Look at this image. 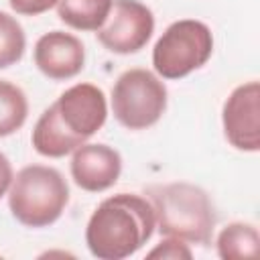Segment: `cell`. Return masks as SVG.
I'll use <instances>...</instances> for the list:
<instances>
[{
    "instance_id": "cell-1",
    "label": "cell",
    "mask_w": 260,
    "mask_h": 260,
    "mask_svg": "<svg viewBox=\"0 0 260 260\" xmlns=\"http://www.w3.org/2000/svg\"><path fill=\"white\" fill-rule=\"evenodd\" d=\"M108 104L93 83H75L65 89L37 120L30 142L49 158H61L87 142L106 122Z\"/></svg>"
},
{
    "instance_id": "cell-2",
    "label": "cell",
    "mask_w": 260,
    "mask_h": 260,
    "mask_svg": "<svg viewBox=\"0 0 260 260\" xmlns=\"http://www.w3.org/2000/svg\"><path fill=\"white\" fill-rule=\"evenodd\" d=\"M154 209L136 193L104 199L85 228V244L100 260H124L136 254L154 232Z\"/></svg>"
},
{
    "instance_id": "cell-3",
    "label": "cell",
    "mask_w": 260,
    "mask_h": 260,
    "mask_svg": "<svg viewBox=\"0 0 260 260\" xmlns=\"http://www.w3.org/2000/svg\"><path fill=\"white\" fill-rule=\"evenodd\" d=\"M154 209V228L160 236L179 238L191 244L207 246L215 228V209L209 195L193 183H167L146 189Z\"/></svg>"
},
{
    "instance_id": "cell-4",
    "label": "cell",
    "mask_w": 260,
    "mask_h": 260,
    "mask_svg": "<svg viewBox=\"0 0 260 260\" xmlns=\"http://www.w3.org/2000/svg\"><path fill=\"white\" fill-rule=\"evenodd\" d=\"M69 201V185L63 175L45 165H28L12 177L8 207L16 221L26 228L55 223Z\"/></svg>"
},
{
    "instance_id": "cell-5",
    "label": "cell",
    "mask_w": 260,
    "mask_h": 260,
    "mask_svg": "<svg viewBox=\"0 0 260 260\" xmlns=\"http://www.w3.org/2000/svg\"><path fill=\"white\" fill-rule=\"evenodd\" d=\"M213 53L209 26L195 18H183L167 26L152 49L154 71L165 79H181L203 67Z\"/></svg>"
},
{
    "instance_id": "cell-6",
    "label": "cell",
    "mask_w": 260,
    "mask_h": 260,
    "mask_svg": "<svg viewBox=\"0 0 260 260\" xmlns=\"http://www.w3.org/2000/svg\"><path fill=\"white\" fill-rule=\"evenodd\" d=\"M167 110V87L148 69L124 71L112 87L114 118L128 130L154 126Z\"/></svg>"
},
{
    "instance_id": "cell-7",
    "label": "cell",
    "mask_w": 260,
    "mask_h": 260,
    "mask_svg": "<svg viewBox=\"0 0 260 260\" xmlns=\"http://www.w3.org/2000/svg\"><path fill=\"white\" fill-rule=\"evenodd\" d=\"M154 30L152 10L140 0H112L106 22L98 28V41L118 55L138 53Z\"/></svg>"
},
{
    "instance_id": "cell-8",
    "label": "cell",
    "mask_w": 260,
    "mask_h": 260,
    "mask_svg": "<svg viewBox=\"0 0 260 260\" xmlns=\"http://www.w3.org/2000/svg\"><path fill=\"white\" fill-rule=\"evenodd\" d=\"M223 134L228 142L244 152L260 150V83L246 81L238 85L225 100Z\"/></svg>"
},
{
    "instance_id": "cell-9",
    "label": "cell",
    "mask_w": 260,
    "mask_h": 260,
    "mask_svg": "<svg viewBox=\"0 0 260 260\" xmlns=\"http://www.w3.org/2000/svg\"><path fill=\"white\" fill-rule=\"evenodd\" d=\"M69 169L77 187L89 193H100L120 179L122 156L108 144H81L73 150Z\"/></svg>"
},
{
    "instance_id": "cell-10",
    "label": "cell",
    "mask_w": 260,
    "mask_h": 260,
    "mask_svg": "<svg viewBox=\"0 0 260 260\" xmlns=\"http://www.w3.org/2000/svg\"><path fill=\"white\" fill-rule=\"evenodd\" d=\"M83 43L71 32L51 30L45 32L35 45V65L49 79H71L83 69Z\"/></svg>"
},
{
    "instance_id": "cell-11",
    "label": "cell",
    "mask_w": 260,
    "mask_h": 260,
    "mask_svg": "<svg viewBox=\"0 0 260 260\" xmlns=\"http://www.w3.org/2000/svg\"><path fill=\"white\" fill-rule=\"evenodd\" d=\"M215 246H217L219 258L223 260L256 258L260 250V236L252 223L234 221L217 234Z\"/></svg>"
},
{
    "instance_id": "cell-12",
    "label": "cell",
    "mask_w": 260,
    "mask_h": 260,
    "mask_svg": "<svg viewBox=\"0 0 260 260\" xmlns=\"http://www.w3.org/2000/svg\"><path fill=\"white\" fill-rule=\"evenodd\" d=\"M57 16L75 30H98L110 12L112 0H57Z\"/></svg>"
},
{
    "instance_id": "cell-13",
    "label": "cell",
    "mask_w": 260,
    "mask_h": 260,
    "mask_svg": "<svg viewBox=\"0 0 260 260\" xmlns=\"http://www.w3.org/2000/svg\"><path fill=\"white\" fill-rule=\"evenodd\" d=\"M26 116L28 102L24 91L6 79H0V138L18 132L24 126Z\"/></svg>"
},
{
    "instance_id": "cell-14",
    "label": "cell",
    "mask_w": 260,
    "mask_h": 260,
    "mask_svg": "<svg viewBox=\"0 0 260 260\" xmlns=\"http://www.w3.org/2000/svg\"><path fill=\"white\" fill-rule=\"evenodd\" d=\"M26 49V37L20 22L0 10V69L18 63Z\"/></svg>"
},
{
    "instance_id": "cell-15",
    "label": "cell",
    "mask_w": 260,
    "mask_h": 260,
    "mask_svg": "<svg viewBox=\"0 0 260 260\" xmlns=\"http://www.w3.org/2000/svg\"><path fill=\"white\" fill-rule=\"evenodd\" d=\"M193 252L189 250V246L183 240L171 238V236H165V240L146 254V258H165V260H181V258L189 260Z\"/></svg>"
},
{
    "instance_id": "cell-16",
    "label": "cell",
    "mask_w": 260,
    "mask_h": 260,
    "mask_svg": "<svg viewBox=\"0 0 260 260\" xmlns=\"http://www.w3.org/2000/svg\"><path fill=\"white\" fill-rule=\"evenodd\" d=\"M8 2L16 14H24V16L43 14L57 4V0H8Z\"/></svg>"
},
{
    "instance_id": "cell-17",
    "label": "cell",
    "mask_w": 260,
    "mask_h": 260,
    "mask_svg": "<svg viewBox=\"0 0 260 260\" xmlns=\"http://www.w3.org/2000/svg\"><path fill=\"white\" fill-rule=\"evenodd\" d=\"M12 177H14V173H12V165H10L8 156L0 152V199H2V197L6 195V191L10 189Z\"/></svg>"
}]
</instances>
